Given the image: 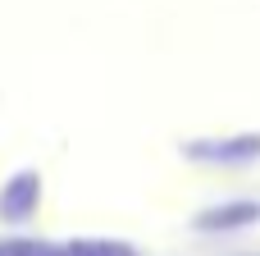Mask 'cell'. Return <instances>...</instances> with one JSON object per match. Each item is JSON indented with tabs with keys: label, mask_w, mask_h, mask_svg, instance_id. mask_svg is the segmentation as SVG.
<instances>
[{
	"label": "cell",
	"mask_w": 260,
	"mask_h": 256,
	"mask_svg": "<svg viewBox=\"0 0 260 256\" xmlns=\"http://www.w3.org/2000/svg\"><path fill=\"white\" fill-rule=\"evenodd\" d=\"M183 156L197 160V165H251V160H260V133L192 137V142H183Z\"/></svg>",
	"instance_id": "cell-1"
},
{
	"label": "cell",
	"mask_w": 260,
	"mask_h": 256,
	"mask_svg": "<svg viewBox=\"0 0 260 256\" xmlns=\"http://www.w3.org/2000/svg\"><path fill=\"white\" fill-rule=\"evenodd\" d=\"M41 206V174L18 169L9 183H0V220L5 224H27Z\"/></svg>",
	"instance_id": "cell-2"
},
{
	"label": "cell",
	"mask_w": 260,
	"mask_h": 256,
	"mask_svg": "<svg viewBox=\"0 0 260 256\" xmlns=\"http://www.w3.org/2000/svg\"><path fill=\"white\" fill-rule=\"evenodd\" d=\"M247 224H260V202H251V197L219 202V206H210L192 220L197 234H233V229H247Z\"/></svg>",
	"instance_id": "cell-3"
},
{
	"label": "cell",
	"mask_w": 260,
	"mask_h": 256,
	"mask_svg": "<svg viewBox=\"0 0 260 256\" xmlns=\"http://www.w3.org/2000/svg\"><path fill=\"white\" fill-rule=\"evenodd\" d=\"M37 256H137V247L119 243V238H78V243H64V247H41Z\"/></svg>",
	"instance_id": "cell-4"
}]
</instances>
